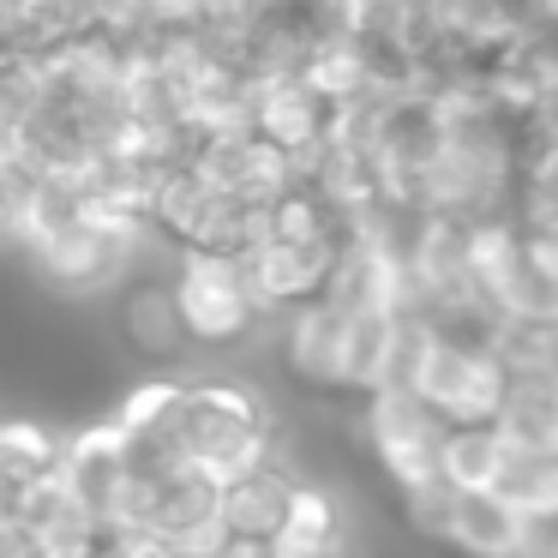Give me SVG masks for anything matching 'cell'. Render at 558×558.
<instances>
[{"mask_svg":"<svg viewBox=\"0 0 558 558\" xmlns=\"http://www.w3.org/2000/svg\"><path fill=\"white\" fill-rule=\"evenodd\" d=\"M522 169H529V133L522 121L486 109L469 121H445L433 138L426 169V210L481 222L522 205Z\"/></svg>","mask_w":558,"mask_h":558,"instance_id":"1","label":"cell"},{"mask_svg":"<svg viewBox=\"0 0 558 558\" xmlns=\"http://www.w3.org/2000/svg\"><path fill=\"white\" fill-rule=\"evenodd\" d=\"M169 438L186 457V469L210 474L217 486H234L241 474L282 457V438L265 397L253 385H241V378H186V397L169 421Z\"/></svg>","mask_w":558,"mask_h":558,"instance_id":"2","label":"cell"},{"mask_svg":"<svg viewBox=\"0 0 558 558\" xmlns=\"http://www.w3.org/2000/svg\"><path fill=\"white\" fill-rule=\"evenodd\" d=\"M402 385L426 397L450 426L498 421L510 397V366L498 361L486 330H457V325H414L409 330V361H402Z\"/></svg>","mask_w":558,"mask_h":558,"instance_id":"3","label":"cell"},{"mask_svg":"<svg viewBox=\"0 0 558 558\" xmlns=\"http://www.w3.org/2000/svg\"><path fill=\"white\" fill-rule=\"evenodd\" d=\"M174 301L193 330L198 349H234L258 325H270V313L258 306L253 282H246L241 253H217V246H174Z\"/></svg>","mask_w":558,"mask_h":558,"instance_id":"4","label":"cell"},{"mask_svg":"<svg viewBox=\"0 0 558 558\" xmlns=\"http://www.w3.org/2000/svg\"><path fill=\"white\" fill-rule=\"evenodd\" d=\"M361 433L366 450L378 457V469L390 474L397 493H414L426 481H445V438L450 421L426 397H414L409 385H385L373 397H361Z\"/></svg>","mask_w":558,"mask_h":558,"instance_id":"5","label":"cell"},{"mask_svg":"<svg viewBox=\"0 0 558 558\" xmlns=\"http://www.w3.org/2000/svg\"><path fill=\"white\" fill-rule=\"evenodd\" d=\"M349 342H354V306L337 289L289 306L277 318V354L294 385L306 390H342L349 397Z\"/></svg>","mask_w":558,"mask_h":558,"instance_id":"6","label":"cell"},{"mask_svg":"<svg viewBox=\"0 0 558 558\" xmlns=\"http://www.w3.org/2000/svg\"><path fill=\"white\" fill-rule=\"evenodd\" d=\"M342 246H349V234H325V241H294V234H258V241L241 246V265H246V282H253L258 306L270 313V325H277L289 306L313 301V294H325L330 282H337L342 270Z\"/></svg>","mask_w":558,"mask_h":558,"instance_id":"7","label":"cell"},{"mask_svg":"<svg viewBox=\"0 0 558 558\" xmlns=\"http://www.w3.org/2000/svg\"><path fill=\"white\" fill-rule=\"evenodd\" d=\"M193 162H198V174L205 181H217L222 193H234V198H246V205H277L282 193H289L301 174H294V162H289V150L282 145H270L258 126H241V133H210V138H198V150H193Z\"/></svg>","mask_w":558,"mask_h":558,"instance_id":"8","label":"cell"},{"mask_svg":"<svg viewBox=\"0 0 558 558\" xmlns=\"http://www.w3.org/2000/svg\"><path fill=\"white\" fill-rule=\"evenodd\" d=\"M145 246L150 241L109 229V222H97L85 210V222L66 229L61 241H49L43 253H31V265H37L54 289H66V294H97V289H114V282L133 270V258L145 253Z\"/></svg>","mask_w":558,"mask_h":558,"instance_id":"9","label":"cell"},{"mask_svg":"<svg viewBox=\"0 0 558 558\" xmlns=\"http://www.w3.org/2000/svg\"><path fill=\"white\" fill-rule=\"evenodd\" d=\"M450 546L462 558H522L541 546V529L505 493H462L457 522H450Z\"/></svg>","mask_w":558,"mask_h":558,"instance_id":"10","label":"cell"},{"mask_svg":"<svg viewBox=\"0 0 558 558\" xmlns=\"http://www.w3.org/2000/svg\"><path fill=\"white\" fill-rule=\"evenodd\" d=\"M294 486H301V474L289 469V457H277V462H265V469L241 474L234 486H222V510H229V529L241 534V541H277L282 522H289Z\"/></svg>","mask_w":558,"mask_h":558,"instance_id":"11","label":"cell"},{"mask_svg":"<svg viewBox=\"0 0 558 558\" xmlns=\"http://www.w3.org/2000/svg\"><path fill=\"white\" fill-rule=\"evenodd\" d=\"M126 462H133V438L121 433V421H114V414H102V421H90V426H78V433H66L61 474H66V481H73L97 510H102V498H109V486L121 481Z\"/></svg>","mask_w":558,"mask_h":558,"instance_id":"12","label":"cell"},{"mask_svg":"<svg viewBox=\"0 0 558 558\" xmlns=\"http://www.w3.org/2000/svg\"><path fill=\"white\" fill-rule=\"evenodd\" d=\"M121 330L145 361H174V354L193 349V330H186V318H181L174 282H138L121 301Z\"/></svg>","mask_w":558,"mask_h":558,"instance_id":"13","label":"cell"},{"mask_svg":"<svg viewBox=\"0 0 558 558\" xmlns=\"http://www.w3.org/2000/svg\"><path fill=\"white\" fill-rule=\"evenodd\" d=\"M517 462V445L498 433V421H474V426H450L445 438V481L457 493H498Z\"/></svg>","mask_w":558,"mask_h":558,"instance_id":"14","label":"cell"},{"mask_svg":"<svg viewBox=\"0 0 558 558\" xmlns=\"http://www.w3.org/2000/svg\"><path fill=\"white\" fill-rule=\"evenodd\" d=\"M61 457H66V433H54L49 421H31V414L0 421V498H19L31 481L54 474Z\"/></svg>","mask_w":558,"mask_h":558,"instance_id":"15","label":"cell"},{"mask_svg":"<svg viewBox=\"0 0 558 558\" xmlns=\"http://www.w3.org/2000/svg\"><path fill=\"white\" fill-rule=\"evenodd\" d=\"M498 433L522 457H558V378H517L498 414Z\"/></svg>","mask_w":558,"mask_h":558,"instance_id":"16","label":"cell"},{"mask_svg":"<svg viewBox=\"0 0 558 558\" xmlns=\"http://www.w3.org/2000/svg\"><path fill=\"white\" fill-rule=\"evenodd\" d=\"M486 337H493L498 361L510 366V378H558V306L553 313L498 318Z\"/></svg>","mask_w":558,"mask_h":558,"instance_id":"17","label":"cell"},{"mask_svg":"<svg viewBox=\"0 0 558 558\" xmlns=\"http://www.w3.org/2000/svg\"><path fill=\"white\" fill-rule=\"evenodd\" d=\"M277 546H301V553H342V505L330 486L301 481L294 486L289 522H282Z\"/></svg>","mask_w":558,"mask_h":558,"instance_id":"18","label":"cell"},{"mask_svg":"<svg viewBox=\"0 0 558 558\" xmlns=\"http://www.w3.org/2000/svg\"><path fill=\"white\" fill-rule=\"evenodd\" d=\"M181 397H186V378H169V373H157V378H145V385H133L121 402H114V421H121V433L133 438H150V433H162V426L174 421V409H181Z\"/></svg>","mask_w":558,"mask_h":558,"instance_id":"19","label":"cell"},{"mask_svg":"<svg viewBox=\"0 0 558 558\" xmlns=\"http://www.w3.org/2000/svg\"><path fill=\"white\" fill-rule=\"evenodd\" d=\"M90 31H102L121 49H145L162 37V7L157 0H90Z\"/></svg>","mask_w":558,"mask_h":558,"instance_id":"20","label":"cell"},{"mask_svg":"<svg viewBox=\"0 0 558 558\" xmlns=\"http://www.w3.org/2000/svg\"><path fill=\"white\" fill-rule=\"evenodd\" d=\"M457 486L450 481H426L414 486V493H402V517H409L414 534H426V541H445L450 546V522H457Z\"/></svg>","mask_w":558,"mask_h":558,"instance_id":"21","label":"cell"},{"mask_svg":"<svg viewBox=\"0 0 558 558\" xmlns=\"http://www.w3.org/2000/svg\"><path fill=\"white\" fill-rule=\"evenodd\" d=\"M0 162H25V169H31V145H25V90H19L13 66H0Z\"/></svg>","mask_w":558,"mask_h":558,"instance_id":"22","label":"cell"},{"mask_svg":"<svg viewBox=\"0 0 558 558\" xmlns=\"http://www.w3.org/2000/svg\"><path fill=\"white\" fill-rule=\"evenodd\" d=\"M522 229H529V265H534V277H541L546 301L558 306V217H522Z\"/></svg>","mask_w":558,"mask_h":558,"instance_id":"23","label":"cell"},{"mask_svg":"<svg viewBox=\"0 0 558 558\" xmlns=\"http://www.w3.org/2000/svg\"><path fill=\"white\" fill-rule=\"evenodd\" d=\"M31 174L25 162H0V241H19V222H25V198H31Z\"/></svg>","mask_w":558,"mask_h":558,"instance_id":"24","label":"cell"},{"mask_svg":"<svg viewBox=\"0 0 558 558\" xmlns=\"http://www.w3.org/2000/svg\"><path fill=\"white\" fill-rule=\"evenodd\" d=\"M121 546V558H186L174 541H162V534H126V541H114Z\"/></svg>","mask_w":558,"mask_h":558,"instance_id":"25","label":"cell"},{"mask_svg":"<svg viewBox=\"0 0 558 558\" xmlns=\"http://www.w3.org/2000/svg\"><path fill=\"white\" fill-rule=\"evenodd\" d=\"M85 558H121V546H114V541H102L97 553H85Z\"/></svg>","mask_w":558,"mask_h":558,"instance_id":"26","label":"cell"},{"mask_svg":"<svg viewBox=\"0 0 558 558\" xmlns=\"http://www.w3.org/2000/svg\"><path fill=\"white\" fill-rule=\"evenodd\" d=\"M522 558H546V553H541V546H534V553H522Z\"/></svg>","mask_w":558,"mask_h":558,"instance_id":"27","label":"cell"}]
</instances>
